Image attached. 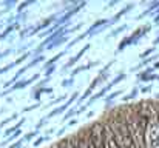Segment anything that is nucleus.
<instances>
[{
  "instance_id": "obj_3",
  "label": "nucleus",
  "mask_w": 159,
  "mask_h": 148,
  "mask_svg": "<svg viewBox=\"0 0 159 148\" xmlns=\"http://www.w3.org/2000/svg\"><path fill=\"white\" fill-rule=\"evenodd\" d=\"M90 141L94 148H104V139H105V123L96 122L87 130Z\"/></svg>"
},
{
  "instance_id": "obj_2",
  "label": "nucleus",
  "mask_w": 159,
  "mask_h": 148,
  "mask_svg": "<svg viewBox=\"0 0 159 148\" xmlns=\"http://www.w3.org/2000/svg\"><path fill=\"white\" fill-rule=\"evenodd\" d=\"M144 139H145V148H159V123L156 122V119H150Z\"/></svg>"
},
{
  "instance_id": "obj_4",
  "label": "nucleus",
  "mask_w": 159,
  "mask_h": 148,
  "mask_svg": "<svg viewBox=\"0 0 159 148\" xmlns=\"http://www.w3.org/2000/svg\"><path fill=\"white\" fill-rule=\"evenodd\" d=\"M104 148H119L117 142L114 141V136L108 127V123H105V139H104Z\"/></svg>"
},
{
  "instance_id": "obj_5",
  "label": "nucleus",
  "mask_w": 159,
  "mask_h": 148,
  "mask_svg": "<svg viewBox=\"0 0 159 148\" xmlns=\"http://www.w3.org/2000/svg\"><path fill=\"white\" fill-rule=\"evenodd\" d=\"M156 122L159 123V111H158V116H156Z\"/></svg>"
},
{
  "instance_id": "obj_6",
  "label": "nucleus",
  "mask_w": 159,
  "mask_h": 148,
  "mask_svg": "<svg viewBox=\"0 0 159 148\" xmlns=\"http://www.w3.org/2000/svg\"><path fill=\"white\" fill-rule=\"evenodd\" d=\"M50 148H59V145H53V147H50Z\"/></svg>"
},
{
  "instance_id": "obj_1",
  "label": "nucleus",
  "mask_w": 159,
  "mask_h": 148,
  "mask_svg": "<svg viewBox=\"0 0 159 148\" xmlns=\"http://www.w3.org/2000/svg\"><path fill=\"white\" fill-rule=\"evenodd\" d=\"M113 136H114V141L117 142L119 148H136L128 130H127V125H125V120L122 117V114H116L110 122H107Z\"/></svg>"
}]
</instances>
